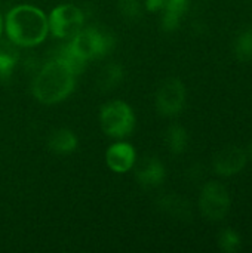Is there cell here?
<instances>
[{
    "label": "cell",
    "instance_id": "cell-1",
    "mask_svg": "<svg viewBox=\"0 0 252 253\" xmlns=\"http://www.w3.org/2000/svg\"><path fill=\"white\" fill-rule=\"evenodd\" d=\"M6 37L19 47H36L49 36L48 15L33 4H18L3 18Z\"/></svg>",
    "mask_w": 252,
    "mask_h": 253
},
{
    "label": "cell",
    "instance_id": "cell-2",
    "mask_svg": "<svg viewBox=\"0 0 252 253\" xmlns=\"http://www.w3.org/2000/svg\"><path fill=\"white\" fill-rule=\"evenodd\" d=\"M77 76L62 62L50 58L45 62L31 83L33 96L45 105H55L65 101L76 89Z\"/></svg>",
    "mask_w": 252,
    "mask_h": 253
},
{
    "label": "cell",
    "instance_id": "cell-3",
    "mask_svg": "<svg viewBox=\"0 0 252 253\" xmlns=\"http://www.w3.org/2000/svg\"><path fill=\"white\" fill-rule=\"evenodd\" d=\"M67 42L71 49L86 62L110 55L116 46L114 34L102 25L83 27L74 37Z\"/></svg>",
    "mask_w": 252,
    "mask_h": 253
},
{
    "label": "cell",
    "instance_id": "cell-4",
    "mask_svg": "<svg viewBox=\"0 0 252 253\" xmlns=\"http://www.w3.org/2000/svg\"><path fill=\"white\" fill-rule=\"evenodd\" d=\"M100 125L107 136L113 139H125L135 130L137 117L134 108L128 102L114 99L101 107Z\"/></svg>",
    "mask_w": 252,
    "mask_h": 253
},
{
    "label": "cell",
    "instance_id": "cell-5",
    "mask_svg": "<svg viewBox=\"0 0 252 253\" xmlns=\"http://www.w3.org/2000/svg\"><path fill=\"white\" fill-rule=\"evenodd\" d=\"M49 33L59 40H70L85 27V12L73 3L53 7L48 16Z\"/></svg>",
    "mask_w": 252,
    "mask_h": 253
},
{
    "label": "cell",
    "instance_id": "cell-6",
    "mask_svg": "<svg viewBox=\"0 0 252 253\" xmlns=\"http://www.w3.org/2000/svg\"><path fill=\"white\" fill-rule=\"evenodd\" d=\"M230 194L223 184L211 181L202 187L199 196V209L206 219L214 222L224 219L230 211Z\"/></svg>",
    "mask_w": 252,
    "mask_h": 253
},
{
    "label": "cell",
    "instance_id": "cell-7",
    "mask_svg": "<svg viewBox=\"0 0 252 253\" xmlns=\"http://www.w3.org/2000/svg\"><path fill=\"white\" fill-rule=\"evenodd\" d=\"M187 90L184 83L177 77H169L157 87L154 104L160 116L177 117L186 107Z\"/></svg>",
    "mask_w": 252,
    "mask_h": 253
},
{
    "label": "cell",
    "instance_id": "cell-8",
    "mask_svg": "<svg viewBox=\"0 0 252 253\" xmlns=\"http://www.w3.org/2000/svg\"><path fill=\"white\" fill-rule=\"evenodd\" d=\"M134 170L138 185L144 190H156L166 179V168L156 156H144L140 160L137 159Z\"/></svg>",
    "mask_w": 252,
    "mask_h": 253
},
{
    "label": "cell",
    "instance_id": "cell-9",
    "mask_svg": "<svg viewBox=\"0 0 252 253\" xmlns=\"http://www.w3.org/2000/svg\"><path fill=\"white\" fill-rule=\"evenodd\" d=\"M137 151L132 144L117 139L105 151V163L114 173H128L137 163Z\"/></svg>",
    "mask_w": 252,
    "mask_h": 253
},
{
    "label": "cell",
    "instance_id": "cell-10",
    "mask_svg": "<svg viewBox=\"0 0 252 253\" xmlns=\"http://www.w3.org/2000/svg\"><path fill=\"white\" fill-rule=\"evenodd\" d=\"M247 153L239 147H227L214 157V172L223 178H230L242 172L247 166Z\"/></svg>",
    "mask_w": 252,
    "mask_h": 253
},
{
    "label": "cell",
    "instance_id": "cell-11",
    "mask_svg": "<svg viewBox=\"0 0 252 253\" xmlns=\"http://www.w3.org/2000/svg\"><path fill=\"white\" fill-rule=\"evenodd\" d=\"M77 145L79 139L76 133L65 127L53 130L48 138V148L58 156H67L74 153L77 150Z\"/></svg>",
    "mask_w": 252,
    "mask_h": 253
},
{
    "label": "cell",
    "instance_id": "cell-12",
    "mask_svg": "<svg viewBox=\"0 0 252 253\" xmlns=\"http://www.w3.org/2000/svg\"><path fill=\"white\" fill-rule=\"evenodd\" d=\"M190 0H165V7L162 10V28L168 33L175 31L187 12Z\"/></svg>",
    "mask_w": 252,
    "mask_h": 253
},
{
    "label": "cell",
    "instance_id": "cell-13",
    "mask_svg": "<svg viewBox=\"0 0 252 253\" xmlns=\"http://www.w3.org/2000/svg\"><path fill=\"white\" fill-rule=\"evenodd\" d=\"M157 206L160 211H163L166 215L175 218V219H189L192 216L190 205L186 199L180 197L178 194H165L159 197Z\"/></svg>",
    "mask_w": 252,
    "mask_h": 253
},
{
    "label": "cell",
    "instance_id": "cell-14",
    "mask_svg": "<svg viewBox=\"0 0 252 253\" xmlns=\"http://www.w3.org/2000/svg\"><path fill=\"white\" fill-rule=\"evenodd\" d=\"M125 79V70L119 62H108L105 64L98 77H97V86L102 92H108L116 89L119 84H122Z\"/></svg>",
    "mask_w": 252,
    "mask_h": 253
},
{
    "label": "cell",
    "instance_id": "cell-15",
    "mask_svg": "<svg viewBox=\"0 0 252 253\" xmlns=\"http://www.w3.org/2000/svg\"><path fill=\"white\" fill-rule=\"evenodd\" d=\"M19 62V46L9 39H0V79L9 77Z\"/></svg>",
    "mask_w": 252,
    "mask_h": 253
},
{
    "label": "cell",
    "instance_id": "cell-16",
    "mask_svg": "<svg viewBox=\"0 0 252 253\" xmlns=\"http://www.w3.org/2000/svg\"><path fill=\"white\" fill-rule=\"evenodd\" d=\"M52 58L56 59V61H59V62H62V64H64L68 70H71L76 76H80V74L86 70V65H88V62H86L85 59H82V58L71 49V46L68 44V42L64 43V44H61V46H58L56 50H55V53L52 55Z\"/></svg>",
    "mask_w": 252,
    "mask_h": 253
},
{
    "label": "cell",
    "instance_id": "cell-17",
    "mask_svg": "<svg viewBox=\"0 0 252 253\" xmlns=\"http://www.w3.org/2000/svg\"><path fill=\"white\" fill-rule=\"evenodd\" d=\"M165 144H166V148L172 154H175V156L183 154L189 145L187 130L180 125H171L165 132Z\"/></svg>",
    "mask_w": 252,
    "mask_h": 253
},
{
    "label": "cell",
    "instance_id": "cell-18",
    "mask_svg": "<svg viewBox=\"0 0 252 253\" xmlns=\"http://www.w3.org/2000/svg\"><path fill=\"white\" fill-rule=\"evenodd\" d=\"M235 55L239 61H252V30H244L235 40Z\"/></svg>",
    "mask_w": 252,
    "mask_h": 253
},
{
    "label": "cell",
    "instance_id": "cell-19",
    "mask_svg": "<svg viewBox=\"0 0 252 253\" xmlns=\"http://www.w3.org/2000/svg\"><path fill=\"white\" fill-rule=\"evenodd\" d=\"M117 9L128 21H138L144 13V3L141 0H117Z\"/></svg>",
    "mask_w": 252,
    "mask_h": 253
},
{
    "label": "cell",
    "instance_id": "cell-20",
    "mask_svg": "<svg viewBox=\"0 0 252 253\" xmlns=\"http://www.w3.org/2000/svg\"><path fill=\"white\" fill-rule=\"evenodd\" d=\"M218 246L223 252L235 253L242 248V239L235 230L226 228L218 237Z\"/></svg>",
    "mask_w": 252,
    "mask_h": 253
},
{
    "label": "cell",
    "instance_id": "cell-21",
    "mask_svg": "<svg viewBox=\"0 0 252 253\" xmlns=\"http://www.w3.org/2000/svg\"><path fill=\"white\" fill-rule=\"evenodd\" d=\"M165 7V0H144V9L151 13L162 12Z\"/></svg>",
    "mask_w": 252,
    "mask_h": 253
},
{
    "label": "cell",
    "instance_id": "cell-22",
    "mask_svg": "<svg viewBox=\"0 0 252 253\" xmlns=\"http://www.w3.org/2000/svg\"><path fill=\"white\" fill-rule=\"evenodd\" d=\"M3 33H4V25H3V16H1V13H0V39H1Z\"/></svg>",
    "mask_w": 252,
    "mask_h": 253
},
{
    "label": "cell",
    "instance_id": "cell-23",
    "mask_svg": "<svg viewBox=\"0 0 252 253\" xmlns=\"http://www.w3.org/2000/svg\"><path fill=\"white\" fill-rule=\"evenodd\" d=\"M250 156H251V159H252V142H251V147H250Z\"/></svg>",
    "mask_w": 252,
    "mask_h": 253
}]
</instances>
